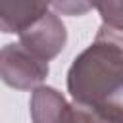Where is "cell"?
<instances>
[{
  "label": "cell",
  "instance_id": "6da1fadb",
  "mask_svg": "<svg viewBox=\"0 0 123 123\" xmlns=\"http://www.w3.org/2000/svg\"><path fill=\"white\" fill-rule=\"evenodd\" d=\"M67 92L75 102L123 111V35L98 29L67 71Z\"/></svg>",
  "mask_w": 123,
  "mask_h": 123
},
{
  "label": "cell",
  "instance_id": "7a4b0ae2",
  "mask_svg": "<svg viewBox=\"0 0 123 123\" xmlns=\"http://www.w3.org/2000/svg\"><path fill=\"white\" fill-rule=\"evenodd\" d=\"M48 62L35 56L21 42L6 44L0 52V75L2 81L12 88H37L48 77Z\"/></svg>",
  "mask_w": 123,
  "mask_h": 123
},
{
  "label": "cell",
  "instance_id": "3957f363",
  "mask_svg": "<svg viewBox=\"0 0 123 123\" xmlns=\"http://www.w3.org/2000/svg\"><path fill=\"white\" fill-rule=\"evenodd\" d=\"M19 42L44 62L54 60L67 42V31L63 21L48 12L19 33Z\"/></svg>",
  "mask_w": 123,
  "mask_h": 123
},
{
  "label": "cell",
  "instance_id": "277c9868",
  "mask_svg": "<svg viewBox=\"0 0 123 123\" xmlns=\"http://www.w3.org/2000/svg\"><path fill=\"white\" fill-rule=\"evenodd\" d=\"M52 0H0V29L6 35L21 33L25 27L48 13Z\"/></svg>",
  "mask_w": 123,
  "mask_h": 123
},
{
  "label": "cell",
  "instance_id": "5b68a950",
  "mask_svg": "<svg viewBox=\"0 0 123 123\" xmlns=\"http://www.w3.org/2000/svg\"><path fill=\"white\" fill-rule=\"evenodd\" d=\"M67 100L54 86L40 85L31 94V119L33 123H58L67 108Z\"/></svg>",
  "mask_w": 123,
  "mask_h": 123
},
{
  "label": "cell",
  "instance_id": "8992f818",
  "mask_svg": "<svg viewBox=\"0 0 123 123\" xmlns=\"http://www.w3.org/2000/svg\"><path fill=\"white\" fill-rule=\"evenodd\" d=\"M58 123H123V111H117L113 108L88 106L73 100L71 104H67Z\"/></svg>",
  "mask_w": 123,
  "mask_h": 123
},
{
  "label": "cell",
  "instance_id": "52a82bcc",
  "mask_svg": "<svg viewBox=\"0 0 123 123\" xmlns=\"http://www.w3.org/2000/svg\"><path fill=\"white\" fill-rule=\"evenodd\" d=\"M92 8L98 10L102 25L123 35V0H90Z\"/></svg>",
  "mask_w": 123,
  "mask_h": 123
},
{
  "label": "cell",
  "instance_id": "ba28073f",
  "mask_svg": "<svg viewBox=\"0 0 123 123\" xmlns=\"http://www.w3.org/2000/svg\"><path fill=\"white\" fill-rule=\"evenodd\" d=\"M52 6H54V10L58 13L71 15V17L85 15L86 12L92 10V2L90 0H52Z\"/></svg>",
  "mask_w": 123,
  "mask_h": 123
}]
</instances>
